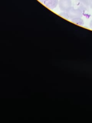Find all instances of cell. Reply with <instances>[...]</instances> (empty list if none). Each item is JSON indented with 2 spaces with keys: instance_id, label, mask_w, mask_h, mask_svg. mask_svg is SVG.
<instances>
[{
  "instance_id": "obj_1",
  "label": "cell",
  "mask_w": 92,
  "mask_h": 123,
  "mask_svg": "<svg viewBox=\"0 0 92 123\" xmlns=\"http://www.w3.org/2000/svg\"><path fill=\"white\" fill-rule=\"evenodd\" d=\"M66 12L70 19L76 17H81L84 13L80 9L78 8L75 9L74 7L72 6L70 7Z\"/></svg>"
},
{
  "instance_id": "obj_2",
  "label": "cell",
  "mask_w": 92,
  "mask_h": 123,
  "mask_svg": "<svg viewBox=\"0 0 92 123\" xmlns=\"http://www.w3.org/2000/svg\"><path fill=\"white\" fill-rule=\"evenodd\" d=\"M58 5L61 11L66 12L71 7L72 2L71 0H59Z\"/></svg>"
},
{
  "instance_id": "obj_3",
  "label": "cell",
  "mask_w": 92,
  "mask_h": 123,
  "mask_svg": "<svg viewBox=\"0 0 92 123\" xmlns=\"http://www.w3.org/2000/svg\"><path fill=\"white\" fill-rule=\"evenodd\" d=\"M77 4L78 8L80 9L83 13L89 10L90 5L88 0H78Z\"/></svg>"
},
{
  "instance_id": "obj_4",
  "label": "cell",
  "mask_w": 92,
  "mask_h": 123,
  "mask_svg": "<svg viewBox=\"0 0 92 123\" xmlns=\"http://www.w3.org/2000/svg\"><path fill=\"white\" fill-rule=\"evenodd\" d=\"M58 0H46L44 4L49 9H54L58 4Z\"/></svg>"
},
{
  "instance_id": "obj_5",
  "label": "cell",
  "mask_w": 92,
  "mask_h": 123,
  "mask_svg": "<svg viewBox=\"0 0 92 123\" xmlns=\"http://www.w3.org/2000/svg\"><path fill=\"white\" fill-rule=\"evenodd\" d=\"M71 22H73V23L77 24L79 25H80V26H82L84 24V22L83 20L81 19V17H76V18H73L72 19H71Z\"/></svg>"
},
{
  "instance_id": "obj_6",
  "label": "cell",
  "mask_w": 92,
  "mask_h": 123,
  "mask_svg": "<svg viewBox=\"0 0 92 123\" xmlns=\"http://www.w3.org/2000/svg\"><path fill=\"white\" fill-rule=\"evenodd\" d=\"M59 15L60 16H61V17H63L64 18H65V19H67V20L69 19V16H68V13H67V12H66L62 11V12H60V13H59Z\"/></svg>"
},
{
  "instance_id": "obj_7",
  "label": "cell",
  "mask_w": 92,
  "mask_h": 123,
  "mask_svg": "<svg viewBox=\"0 0 92 123\" xmlns=\"http://www.w3.org/2000/svg\"><path fill=\"white\" fill-rule=\"evenodd\" d=\"M88 1H89L90 7L91 8H92V0H88Z\"/></svg>"
},
{
  "instance_id": "obj_8",
  "label": "cell",
  "mask_w": 92,
  "mask_h": 123,
  "mask_svg": "<svg viewBox=\"0 0 92 123\" xmlns=\"http://www.w3.org/2000/svg\"><path fill=\"white\" fill-rule=\"evenodd\" d=\"M90 28L92 29V20L91 21L90 23Z\"/></svg>"
},
{
  "instance_id": "obj_9",
  "label": "cell",
  "mask_w": 92,
  "mask_h": 123,
  "mask_svg": "<svg viewBox=\"0 0 92 123\" xmlns=\"http://www.w3.org/2000/svg\"><path fill=\"white\" fill-rule=\"evenodd\" d=\"M39 0V1H40V2H43V3H44V2L46 0Z\"/></svg>"
}]
</instances>
